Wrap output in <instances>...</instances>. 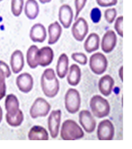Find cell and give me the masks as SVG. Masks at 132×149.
I'll return each instance as SVG.
<instances>
[{
  "label": "cell",
  "instance_id": "obj_22",
  "mask_svg": "<svg viewBox=\"0 0 132 149\" xmlns=\"http://www.w3.org/2000/svg\"><path fill=\"white\" fill-rule=\"evenodd\" d=\"M28 139L30 140H49V134L44 127L35 125L32 127L28 132Z\"/></svg>",
  "mask_w": 132,
  "mask_h": 149
},
{
  "label": "cell",
  "instance_id": "obj_31",
  "mask_svg": "<svg viewBox=\"0 0 132 149\" xmlns=\"http://www.w3.org/2000/svg\"><path fill=\"white\" fill-rule=\"evenodd\" d=\"M90 16L92 22L94 24H97L101 21V12L98 8H93L91 11Z\"/></svg>",
  "mask_w": 132,
  "mask_h": 149
},
{
  "label": "cell",
  "instance_id": "obj_19",
  "mask_svg": "<svg viewBox=\"0 0 132 149\" xmlns=\"http://www.w3.org/2000/svg\"><path fill=\"white\" fill-rule=\"evenodd\" d=\"M114 84V79L109 74H105L99 81V90L103 95L108 96L111 94Z\"/></svg>",
  "mask_w": 132,
  "mask_h": 149
},
{
  "label": "cell",
  "instance_id": "obj_23",
  "mask_svg": "<svg viewBox=\"0 0 132 149\" xmlns=\"http://www.w3.org/2000/svg\"><path fill=\"white\" fill-rule=\"evenodd\" d=\"M100 43V36L97 33L93 32L87 37L84 44V47L87 53H91L99 49Z\"/></svg>",
  "mask_w": 132,
  "mask_h": 149
},
{
  "label": "cell",
  "instance_id": "obj_38",
  "mask_svg": "<svg viewBox=\"0 0 132 149\" xmlns=\"http://www.w3.org/2000/svg\"><path fill=\"white\" fill-rule=\"evenodd\" d=\"M3 0H0V2H1V1H2Z\"/></svg>",
  "mask_w": 132,
  "mask_h": 149
},
{
  "label": "cell",
  "instance_id": "obj_8",
  "mask_svg": "<svg viewBox=\"0 0 132 149\" xmlns=\"http://www.w3.org/2000/svg\"><path fill=\"white\" fill-rule=\"evenodd\" d=\"M97 135L100 140H111L115 135V127L108 119L104 120L98 126Z\"/></svg>",
  "mask_w": 132,
  "mask_h": 149
},
{
  "label": "cell",
  "instance_id": "obj_17",
  "mask_svg": "<svg viewBox=\"0 0 132 149\" xmlns=\"http://www.w3.org/2000/svg\"><path fill=\"white\" fill-rule=\"evenodd\" d=\"M11 75V70L8 65L4 61H0V100L6 95V78H9Z\"/></svg>",
  "mask_w": 132,
  "mask_h": 149
},
{
  "label": "cell",
  "instance_id": "obj_29",
  "mask_svg": "<svg viewBox=\"0 0 132 149\" xmlns=\"http://www.w3.org/2000/svg\"><path fill=\"white\" fill-rule=\"evenodd\" d=\"M104 18L109 24H112L115 21L117 15V10L115 8H107L104 11Z\"/></svg>",
  "mask_w": 132,
  "mask_h": 149
},
{
  "label": "cell",
  "instance_id": "obj_15",
  "mask_svg": "<svg viewBox=\"0 0 132 149\" xmlns=\"http://www.w3.org/2000/svg\"><path fill=\"white\" fill-rule=\"evenodd\" d=\"M30 37L34 42H43L47 37L45 26L41 23L34 24L30 30Z\"/></svg>",
  "mask_w": 132,
  "mask_h": 149
},
{
  "label": "cell",
  "instance_id": "obj_37",
  "mask_svg": "<svg viewBox=\"0 0 132 149\" xmlns=\"http://www.w3.org/2000/svg\"><path fill=\"white\" fill-rule=\"evenodd\" d=\"M2 117H3V111H2V109L1 107H0V123L2 120Z\"/></svg>",
  "mask_w": 132,
  "mask_h": 149
},
{
  "label": "cell",
  "instance_id": "obj_5",
  "mask_svg": "<svg viewBox=\"0 0 132 149\" xmlns=\"http://www.w3.org/2000/svg\"><path fill=\"white\" fill-rule=\"evenodd\" d=\"M90 68L95 74L101 75L107 70L108 61L107 57L102 53L97 52L90 57Z\"/></svg>",
  "mask_w": 132,
  "mask_h": 149
},
{
  "label": "cell",
  "instance_id": "obj_14",
  "mask_svg": "<svg viewBox=\"0 0 132 149\" xmlns=\"http://www.w3.org/2000/svg\"><path fill=\"white\" fill-rule=\"evenodd\" d=\"M16 83L20 91L24 93H28L32 89L34 80L30 74L24 72L17 77Z\"/></svg>",
  "mask_w": 132,
  "mask_h": 149
},
{
  "label": "cell",
  "instance_id": "obj_27",
  "mask_svg": "<svg viewBox=\"0 0 132 149\" xmlns=\"http://www.w3.org/2000/svg\"><path fill=\"white\" fill-rule=\"evenodd\" d=\"M7 123L13 127L19 126L24 121V116L22 111H20L17 114L13 116H6Z\"/></svg>",
  "mask_w": 132,
  "mask_h": 149
},
{
  "label": "cell",
  "instance_id": "obj_33",
  "mask_svg": "<svg viewBox=\"0 0 132 149\" xmlns=\"http://www.w3.org/2000/svg\"><path fill=\"white\" fill-rule=\"evenodd\" d=\"M87 1V0H74V6L76 10L74 17L75 20L78 18L80 13L85 6Z\"/></svg>",
  "mask_w": 132,
  "mask_h": 149
},
{
  "label": "cell",
  "instance_id": "obj_35",
  "mask_svg": "<svg viewBox=\"0 0 132 149\" xmlns=\"http://www.w3.org/2000/svg\"><path fill=\"white\" fill-rule=\"evenodd\" d=\"M119 76L121 79L122 81L123 82V66H122L119 70Z\"/></svg>",
  "mask_w": 132,
  "mask_h": 149
},
{
  "label": "cell",
  "instance_id": "obj_28",
  "mask_svg": "<svg viewBox=\"0 0 132 149\" xmlns=\"http://www.w3.org/2000/svg\"><path fill=\"white\" fill-rule=\"evenodd\" d=\"M24 5V0H11V12L14 16L18 17L22 13Z\"/></svg>",
  "mask_w": 132,
  "mask_h": 149
},
{
  "label": "cell",
  "instance_id": "obj_13",
  "mask_svg": "<svg viewBox=\"0 0 132 149\" xmlns=\"http://www.w3.org/2000/svg\"><path fill=\"white\" fill-rule=\"evenodd\" d=\"M117 42V36L115 31L112 30L108 31L104 34L102 39V50L106 54L110 53L116 47Z\"/></svg>",
  "mask_w": 132,
  "mask_h": 149
},
{
  "label": "cell",
  "instance_id": "obj_25",
  "mask_svg": "<svg viewBox=\"0 0 132 149\" xmlns=\"http://www.w3.org/2000/svg\"><path fill=\"white\" fill-rule=\"evenodd\" d=\"M81 70L79 65L72 64L70 66L67 77V81L70 85L76 86L81 79Z\"/></svg>",
  "mask_w": 132,
  "mask_h": 149
},
{
  "label": "cell",
  "instance_id": "obj_32",
  "mask_svg": "<svg viewBox=\"0 0 132 149\" xmlns=\"http://www.w3.org/2000/svg\"><path fill=\"white\" fill-rule=\"evenodd\" d=\"M114 28L117 34L120 36L123 37V16H119L116 19L114 25Z\"/></svg>",
  "mask_w": 132,
  "mask_h": 149
},
{
  "label": "cell",
  "instance_id": "obj_10",
  "mask_svg": "<svg viewBox=\"0 0 132 149\" xmlns=\"http://www.w3.org/2000/svg\"><path fill=\"white\" fill-rule=\"evenodd\" d=\"M54 52L50 47L46 46L38 49L36 56V61L38 65L44 67L49 65L53 61Z\"/></svg>",
  "mask_w": 132,
  "mask_h": 149
},
{
  "label": "cell",
  "instance_id": "obj_36",
  "mask_svg": "<svg viewBox=\"0 0 132 149\" xmlns=\"http://www.w3.org/2000/svg\"><path fill=\"white\" fill-rule=\"evenodd\" d=\"M39 1L42 4H44L49 3L52 1V0H39Z\"/></svg>",
  "mask_w": 132,
  "mask_h": 149
},
{
  "label": "cell",
  "instance_id": "obj_9",
  "mask_svg": "<svg viewBox=\"0 0 132 149\" xmlns=\"http://www.w3.org/2000/svg\"><path fill=\"white\" fill-rule=\"evenodd\" d=\"M61 118V111L60 109L53 110L48 117V128L53 138L57 137L59 134Z\"/></svg>",
  "mask_w": 132,
  "mask_h": 149
},
{
  "label": "cell",
  "instance_id": "obj_34",
  "mask_svg": "<svg viewBox=\"0 0 132 149\" xmlns=\"http://www.w3.org/2000/svg\"><path fill=\"white\" fill-rule=\"evenodd\" d=\"M98 5L102 7H108L115 6L118 3V0H96Z\"/></svg>",
  "mask_w": 132,
  "mask_h": 149
},
{
  "label": "cell",
  "instance_id": "obj_11",
  "mask_svg": "<svg viewBox=\"0 0 132 149\" xmlns=\"http://www.w3.org/2000/svg\"><path fill=\"white\" fill-rule=\"evenodd\" d=\"M79 122L86 132H92L96 128V120L89 110L84 109L80 112Z\"/></svg>",
  "mask_w": 132,
  "mask_h": 149
},
{
  "label": "cell",
  "instance_id": "obj_16",
  "mask_svg": "<svg viewBox=\"0 0 132 149\" xmlns=\"http://www.w3.org/2000/svg\"><path fill=\"white\" fill-rule=\"evenodd\" d=\"M17 97L13 94L7 96L5 100V108L7 111L6 116H13L17 114L21 110Z\"/></svg>",
  "mask_w": 132,
  "mask_h": 149
},
{
  "label": "cell",
  "instance_id": "obj_24",
  "mask_svg": "<svg viewBox=\"0 0 132 149\" xmlns=\"http://www.w3.org/2000/svg\"><path fill=\"white\" fill-rule=\"evenodd\" d=\"M24 13L31 20L35 19L39 13V6L36 0H27L25 5Z\"/></svg>",
  "mask_w": 132,
  "mask_h": 149
},
{
  "label": "cell",
  "instance_id": "obj_3",
  "mask_svg": "<svg viewBox=\"0 0 132 149\" xmlns=\"http://www.w3.org/2000/svg\"><path fill=\"white\" fill-rule=\"evenodd\" d=\"M90 107L94 116L99 118L108 116L110 112L108 100L100 95H95L91 98Z\"/></svg>",
  "mask_w": 132,
  "mask_h": 149
},
{
  "label": "cell",
  "instance_id": "obj_20",
  "mask_svg": "<svg viewBox=\"0 0 132 149\" xmlns=\"http://www.w3.org/2000/svg\"><path fill=\"white\" fill-rule=\"evenodd\" d=\"M48 44L53 45L57 42L62 33V27L58 21L51 23L48 26Z\"/></svg>",
  "mask_w": 132,
  "mask_h": 149
},
{
  "label": "cell",
  "instance_id": "obj_4",
  "mask_svg": "<svg viewBox=\"0 0 132 149\" xmlns=\"http://www.w3.org/2000/svg\"><path fill=\"white\" fill-rule=\"evenodd\" d=\"M81 98L79 91L75 89L70 88L65 96L66 110L71 114L76 113L79 110Z\"/></svg>",
  "mask_w": 132,
  "mask_h": 149
},
{
  "label": "cell",
  "instance_id": "obj_1",
  "mask_svg": "<svg viewBox=\"0 0 132 149\" xmlns=\"http://www.w3.org/2000/svg\"><path fill=\"white\" fill-rule=\"evenodd\" d=\"M41 84L43 92L47 97L52 98L58 94L60 83L54 70L52 68H47L44 71L41 77Z\"/></svg>",
  "mask_w": 132,
  "mask_h": 149
},
{
  "label": "cell",
  "instance_id": "obj_6",
  "mask_svg": "<svg viewBox=\"0 0 132 149\" xmlns=\"http://www.w3.org/2000/svg\"><path fill=\"white\" fill-rule=\"evenodd\" d=\"M51 105L44 98L39 97L33 103L30 109V113L32 118L45 117L51 109Z\"/></svg>",
  "mask_w": 132,
  "mask_h": 149
},
{
  "label": "cell",
  "instance_id": "obj_18",
  "mask_svg": "<svg viewBox=\"0 0 132 149\" xmlns=\"http://www.w3.org/2000/svg\"><path fill=\"white\" fill-rule=\"evenodd\" d=\"M10 65L13 72H20L24 65V59L23 53L19 50H16L12 54L10 59Z\"/></svg>",
  "mask_w": 132,
  "mask_h": 149
},
{
  "label": "cell",
  "instance_id": "obj_7",
  "mask_svg": "<svg viewBox=\"0 0 132 149\" xmlns=\"http://www.w3.org/2000/svg\"><path fill=\"white\" fill-rule=\"evenodd\" d=\"M71 31L75 40L83 41L89 32V25L86 19L82 17L78 18L72 26Z\"/></svg>",
  "mask_w": 132,
  "mask_h": 149
},
{
  "label": "cell",
  "instance_id": "obj_30",
  "mask_svg": "<svg viewBox=\"0 0 132 149\" xmlns=\"http://www.w3.org/2000/svg\"><path fill=\"white\" fill-rule=\"evenodd\" d=\"M72 59L81 65H85L88 62L87 56L83 53H74L72 55Z\"/></svg>",
  "mask_w": 132,
  "mask_h": 149
},
{
  "label": "cell",
  "instance_id": "obj_26",
  "mask_svg": "<svg viewBox=\"0 0 132 149\" xmlns=\"http://www.w3.org/2000/svg\"><path fill=\"white\" fill-rule=\"evenodd\" d=\"M38 47L33 45L28 49L26 53V61L27 64L31 68H36L38 66V64L36 61V56L37 52L38 50Z\"/></svg>",
  "mask_w": 132,
  "mask_h": 149
},
{
  "label": "cell",
  "instance_id": "obj_2",
  "mask_svg": "<svg viewBox=\"0 0 132 149\" xmlns=\"http://www.w3.org/2000/svg\"><path fill=\"white\" fill-rule=\"evenodd\" d=\"M60 136L64 140H75L83 137L84 133L75 121L68 119L63 123Z\"/></svg>",
  "mask_w": 132,
  "mask_h": 149
},
{
  "label": "cell",
  "instance_id": "obj_21",
  "mask_svg": "<svg viewBox=\"0 0 132 149\" xmlns=\"http://www.w3.org/2000/svg\"><path fill=\"white\" fill-rule=\"evenodd\" d=\"M69 68V58L65 53L59 56L56 66V73L60 78L63 79L68 72Z\"/></svg>",
  "mask_w": 132,
  "mask_h": 149
},
{
  "label": "cell",
  "instance_id": "obj_12",
  "mask_svg": "<svg viewBox=\"0 0 132 149\" xmlns=\"http://www.w3.org/2000/svg\"><path fill=\"white\" fill-rule=\"evenodd\" d=\"M59 20L65 29L71 26L74 17L73 11L71 6L68 4L62 5L59 10Z\"/></svg>",
  "mask_w": 132,
  "mask_h": 149
}]
</instances>
